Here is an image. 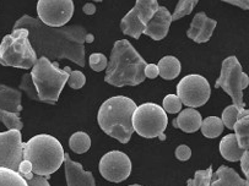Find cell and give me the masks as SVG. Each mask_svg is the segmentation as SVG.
I'll use <instances>...</instances> for the list:
<instances>
[{"label": "cell", "mask_w": 249, "mask_h": 186, "mask_svg": "<svg viewBox=\"0 0 249 186\" xmlns=\"http://www.w3.org/2000/svg\"><path fill=\"white\" fill-rule=\"evenodd\" d=\"M71 71L69 67H65L63 70L59 69L57 63H52L46 56L37 59L36 64L32 68L31 76L38 93L39 102L57 104Z\"/></svg>", "instance_id": "cell-5"}, {"label": "cell", "mask_w": 249, "mask_h": 186, "mask_svg": "<svg viewBox=\"0 0 249 186\" xmlns=\"http://www.w3.org/2000/svg\"><path fill=\"white\" fill-rule=\"evenodd\" d=\"M64 167L68 186H96L93 174L85 170L80 163L72 161L68 153H65Z\"/></svg>", "instance_id": "cell-15"}, {"label": "cell", "mask_w": 249, "mask_h": 186, "mask_svg": "<svg viewBox=\"0 0 249 186\" xmlns=\"http://www.w3.org/2000/svg\"><path fill=\"white\" fill-rule=\"evenodd\" d=\"M26 28L30 42L37 55L49 60L69 59L79 67H85V43H92L95 37L82 26L49 27L39 18L23 15L14 25V30Z\"/></svg>", "instance_id": "cell-1"}, {"label": "cell", "mask_w": 249, "mask_h": 186, "mask_svg": "<svg viewBox=\"0 0 249 186\" xmlns=\"http://www.w3.org/2000/svg\"><path fill=\"white\" fill-rule=\"evenodd\" d=\"M26 180L27 185L29 186H51L49 184L48 178L41 175H36L34 171L29 174H25V175H21Z\"/></svg>", "instance_id": "cell-33"}, {"label": "cell", "mask_w": 249, "mask_h": 186, "mask_svg": "<svg viewBox=\"0 0 249 186\" xmlns=\"http://www.w3.org/2000/svg\"><path fill=\"white\" fill-rule=\"evenodd\" d=\"M239 162H241V169L243 170L244 175H246L247 178V181L249 183V150L244 151Z\"/></svg>", "instance_id": "cell-36"}, {"label": "cell", "mask_w": 249, "mask_h": 186, "mask_svg": "<svg viewBox=\"0 0 249 186\" xmlns=\"http://www.w3.org/2000/svg\"><path fill=\"white\" fill-rule=\"evenodd\" d=\"M182 101L179 100L177 95H167L163 98V102H162V108L164 109L166 113H170V114H177L182 110Z\"/></svg>", "instance_id": "cell-30"}, {"label": "cell", "mask_w": 249, "mask_h": 186, "mask_svg": "<svg viewBox=\"0 0 249 186\" xmlns=\"http://www.w3.org/2000/svg\"><path fill=\"white\" fill-rule=\"evenodd\" d=\"M21 100L22 95L18 89L0 84V113L11 112L18 115L23 109Z\"/></svg>", "instance_id": "cell-17"}, {"label": "cell", "mask_w": 249, "mask_h": 186, "mask_svg": "<svg viewBox=\"0 0 249 186\" xmlns=\"http://www.w3.org/2000/svg\"><path fill=\"white\" fill-rule=\"evenodd\" d=\"M172 21V14L163 6H160L146 25L142 34L151 37L155 41H161L168 34Z\"/></svg>", "instance_id": "cell-14"}, {"label": "cell", "mask_w": 249, "mask_h": 186, "mask_svg": "<svg viewBox=\"0 0 249 186\" xmlns=\"http://www.w3.org/2000/svg\"><path fill=\"white\" fill-rule=\"evenodd\" d=\"M100 173L110 183H122L131 173V161L124 152L110 151L100 161Z\"/></svg>", "instance_id": "cell-13"}, {"label": "cell", "mask_w": 249, "mask_h": 186, "mask_svg": "<svg viewBox=\"0 0 249 186\" xmlns=\"http://www.w3.org/2000/svg\"><path fill=\"white\" fill-rule=\"evenodd\" d=\"M167 124V113L155 103H144L136 107L133 114L134 131L145 138L160 137L162 141L166 140L164 130Z\"/></svg>", "instance_id": "cell-7"}, {"label": "cell", "mask_w": 249, "mask_h": 186, "mask_svg": "<svg viewBox=\"0 0 249 186\" xmlns=\"http://www.w3.org/2000/svg\"><path fill=\"white\" fill-rule=\"evenodd\" d=\"M20 89L23 91L27 95V97L31 98V100L37 101L39 102L38 100V93H37L36 86H35L34 81H32V76L31 74H25L21 79V84H20Z\"/></svg>", "instance_id": "cell-31"}, {"label": "cell", "mask_w": 249, "mask_h": 186, "mask_svg": "<svg viewBox=\"0 0 249 186\" xmlns=\"http://www.w3.org/2000/svg\"><path fill=\"white\" fill-rule=\"evenodd\" d=\"M31 171H32V164L30 163L29 161H25V159H23V161L21 162L20 167H18V173L20 174V175H25V174L31 173Z\"/></svg>", "instance_id": "cell-39"}, {"label": "cell", "mask_w": 249, "mask_h": 186, "mask_svg": "<svg viewBox=\"0 0 249 186\" xmlns=\"http://www.w3.org/2000/svg\"><path fill=\"white\" fill-rule=\"evenodd\" d=\"M0 186H29L25 179L15 170L0 168Z\"/></svg>", "instance_id": "cell-26"}, {"label": "cell", "mask_w": 249, "mask_h": 186, "mask_svg": "<svg viewBox=\"0 0 249 186\" xmlns=\"http://www.w3.org/2000/svg\"><path fill=\"white\" fill-rule=\"evenodd\" d=\"M129 186H142V185H136L135 184V185H129Z\"/></svg>", "instance_id": "cell-42"}, {"label": "cell", "mask_w": 249, "mask_h": 186, "mask_svg": "<svg viewBox=\"0 0 249 186\" xmlns=\"http://www.w3.org/2000/svg\"><path fill=\"white\" fill-rule=\"evenodd\" d=\"M224 121L221 118L208 117L203 120L200 126L201 134L208 138H216L224 131Z\"/></svg>", "instance_id": "cell-22"}, {"label": "cell", "mask_w": 249, "mask_h": 186, "mask_svg": "<svg viewBox=\"0 0 249 186\" xmlns=\"http://www.w3.org/2000/svg\"><path fill=\"white\" fill-rule=\"evenodd\" d=\"M26 28L14 30L0 43V64L3 67L31 69L37 61V54L30 42Z\"/></svg>", "instance_id": "cell-6"}, {"label": "cell", "mask_w": 249, "mask_h": 186, "mask_svg": "<svg viewBox=\"0 0 249 186\" xmlns=\"http://www.w3.org/2000/svg\"><path fill=\"white\" fill-rule=\"evenodd\" d=\"M86 84V76L82 74L81 71H71L70 72L69 80H68V85H69L71 88L79 89L81 87H84V85Z\"/></svg>", "instance_id": "cell-34"}, {"label": "cell", "mask_w": 249, "mask_h": 186, "mask_svg": "<svg viewBox=\"0 0 249 186\" xmlns=\"http://www.w3.org/2000/svg\"><path fill=\"white\" fill-rule=\"evenodd\" d=\"M38 18L49 27H63L74 14L72 0H38Z\"/></svg>", "instance_id": "cell-11"}, {"label": "cell", "mask_w": 249, "mask_h": 186, "mask_svg": "<svg viewBox=\"0 0 249 186\" xmlns=\"http://www.w3.org/2000/svg\"><path fill=\"white\" fill-rule=\"evenodd\" d=\"M144 74L147 79H156L157 76H160L159 67L155 64H147L144 69Z\"/></svg>", "instance_id": "cell-37"}, {"label": "cell", "mask_w": 249, "mask_h": 186, "mask_svg": "<svg viewBox=\"0 0 249 186\" xmlns=\"http://www.w3.org/2000/svg\"><path fill=\"white\" fill-rule=\"evenodd\" d=\"M213 168L209 167L206 170H196L194 179L188 180V186H210L213 179Z\"/></svg>", "instance_id": "cell-29"}, {"label": "cell", "mask_w": 249, "mask_h": 186, "mask_svg": "<svg viewBox=\"0 0 249 186\" xmlns=\"http://www.w3.org/2000/svg\"><path fill=\"white\" fill-rule=\"evenodd\" d=\"M249 115V109H243L238 110L233 104L229 105L224 109V113H222V121H224V125L226 126L230 130H233V126L237 121H238L241 118L247 117Z\"/></svg>", "instance_id": "cell-25"}, {"label": "cell", "mask_w": 249, "mask_h": 186, "mask_svg": "<svg viewBox=\"0 0 249 186\" xmlns=\"http://www.w3.org/2000/svg\"><path fill=\"white\" fill-rule=\"evenodd\" d=\"M249 85L248 75L244 74L236 56H229L222 61L220 77L216 80V88H222L232 98L238 110L244 109L243 89Z\"/></svg>", "instance_id": "cell-8"}, {"label": "cell", "mask_w": 249, "mask_h": 186, "mask_svg": "<svg viewBox=\"0 0 249 186\" xmlns=\"http://www.w3.org/2000/svg\"><path fill=\"white\" fill-rule=\"evenodd\" d=\"M82 11L86 14V15H93L96 13V6L93 4H86L82 8Z\"/></svg>", "instance_id": "cell-40"}, {"label": "cell", "mask_w": 249, "mask_h": 186, "mask_svg": "<svg viewBox=\"0 0 249 186\" xmlns=\"http://www.w3.org/2000/svg\"><path fill=\"white\" fill-rule=\"evenodd\" d=\"M244 151L239 147L234 134L225 136L220 142V153L229 162H238Z\"/></svg>", "instance_id": "cell-20"}, {"label": "cell", "mask_w": 249, "mask_h": 186, "mask_svg": "<svg viewBox=\"0 0 249 186\" xmlns=\"http://www.w3.org/2000/svg\"><path fill=\"white\" fill-rule=\"evenodd\" d=\"M65 152L59 141L51 135H37L23 145V159L32 164L36 175L49 178L64 163Z\"/></svg>", "instance_id": "cell-4"}, {"label": "cell", "mask_w": 249, "mask_h": 186, "mask_svg": "<svg viewBox=\"0 0 249 186\" xmlns=\"http://www.w3.org/2000/svg\"><path fill=\"white\" fill-rule=\"evenodd\" d=\"M211 95L208 80L198 74L184 76L177 86V96L184 105L189 108L203 107Z\"/></svg>", "instance_id": "cell-10"}, {"label": "cell", "mask_w": 249, "mask_h": 186, "mask_svg": "<svg viewBox=\"0 0 249 186\" xmlns=\"http://www.w3.org/2000/svg\"><path fill=\"white\" fill-rule=\"evenodd\" d=\"M93 1H96V3H101L102 0H93Z\"/></svg>", "instance_id": "cell-41"}, {"label": "cell", "mask_w": 249, "mask_h": 186, "mask_svg": "<svg viewBox=\"0 0 249 186\" xmlns=\"http://www.w3.org/2000/svg\"><path fill=\"white\" fill-rule=\"evenodd\" d=\"M89 63H90V67L93 71H103V70L107 68L108 61L107 58H106L105 54L102 53H93L90 55V59H89Z\"/></svg>", "instance_id": "cell-32"}, {"label": "cell", "mask_w": 249, "mask_h": 186, "mask_svg": "<svg viewBox=\"0 0 249 186\" xmlns=\"http://www.w3.org/2000/svg\"><path fill=\"white\" fill-rule=\"evenodd\" d=\"M233 130L239 147L243 151L249 150V115L241 118L234 124Z\"/></svg>", "instance_id": "cell-23"}, {"label": "cell", "mask_w": 249, "mask_h": 186, "mask_svg": "<svg viewBox=\"0 0 249 186\" xmlns=\"http://www.w3.org/2000/svg\"><path fill=\"white\" fill-rule=\"evenodd\" d=\"M0 121L3 122L8 130H22L23 122L18 114L11 112H1L0 113Z\"/></svg>", "instance_id": "cell-27"}, {"label": "cell", "mask_w": 249, "mask_h": 186, "mask_svg": "<svg viewBox=\"0 0 249 186\" xmlns=\"http://www.w3.org/2000/svg\"><path fill=\"white\" fill-rule=\"evenodd\" d=\"M210 186H249V183L243 180L234 169L221 166L215 174H213Z\"/></svg>", "instance_id": "cell-19"}, {"label": "cell", "mask_w": 249, "mask_h": 186, "mask_svg": "<svg viewBox=\"0 0 249 186\" xmlns=\"http://www.w3.org/2000/svg\"><path fill=\"white\" fill-rule=\"evenodd\" d=\"M136 104L124 96L110 97L102 103L98 110V125L103 133L122 143H128L134 133L133 114Z\"/></svg>", "instance_id": "cell-3"}, {"label": "cell", "mask_w": 249, "mask_h": 186, "mask_svg": "<svg viewBox=\"0 0 249 186\" xmlns=\"http://www.w3.org/2000/svg\"><path fill=\"white\" fill-rule=\"evenodd\" d=\"M203 122L201 114L196 110V108H188V109L182 110L178 114L177 119L173 120V126L180 129L187 134H193L198 131Z\"/></svg>", "instance_id": "cell-18"}, {"label": "cell", "mask_w": 249, "mask_h": 186, "mask_svg": "<svg viewBox=\"0 0 249 186\" xmlns=\"http://www.w3.org/2000/svg\"><path fill=\"white\" fill-rule=\"evenodd\" d=\"M192 157V150L187 145L178 146L176 150V158L180 162H185Z\"/></svg>", "instance_id": "cell-35"}, {"label": "cell", "mask_w": 249, "mask_h": 186, "mask_svg": "<svg viewBox=\"0 0 249 186\" xmlns=\"http://www.w3.org/2000/svg\"><path fill=\"white\" fill-rule=\"evenodd\" d=\"M159 8L157 0H136L135 6L122 18V32L126 36L139 39Z\"/></svg>", "instance_id": "cell-9"}, {"label": "cell", "mask_w": 249, "mask_h": 186, "mask_svg": "<svg viewBox=\"0 0 249 186\" xmlns=\"http://www.w3.org/2000/svg\"><path fill=\"white\" fill-rule=\"evenodd\" d=\"M69 147L76 154L86 153L91 147L90 136L84 131H77V133L72 134L69 140Z\"/></svg>", "instance_id": "cell-24"}, {"label": "cell", "mask_w": 249, "mask_h": 186, "mask_svg": "<svg viewBox=\"0 0 249 186\" xmlns=\"http://www.w3.org/2000/svg\"><path fill=\"white\" fill-rule=\"evenodd\" d=\"M23 145L20 130L0 133V168L18 171L23 161Z\"/></svg>", "instance_id": "cell-12"}, {"label": "cell", "mask_w": 249, "mask_h": 186, "mask_svg": "<svg viewBox=\"0 0 249 186\" xmlns=\"http://www.w3.org/2000/svg\"><path fill=\"white\" fill-rule=\"evenodd\" d=\"M159 71L160 76L164 80H173L176 77L179 76L180 70H182V67H180V61L178 60L175 56H164L161 60L159 61Z\"/></svg>", "instance_id": "cell-21"}, {"label": "cell", "mask_w": 249, "mask_h": 186, "mask_svg": "<svg viewBox=\"0 0 249 186\" xmlns=\"http://www.w3.org/2000/svg\"><path fill=\"white\" fill-rule=\"evenodd\" d=\"M146 65V61L130 42L126 39L117 41L110 53L105 81L116 87L138 86L145 80Z\"/></svg>", "instance_id": "cell-2"}, {"label": "cell", "mask_w": 249, "mask_h": 186, "mask_svg": "<svg viewBox=\"0 0 249 186\" xmlns=\"http://www.w3.org/2000/svg\"><path fill=\"white\" fill-rule=\"evenodd\" d=\"M222 1L231 4V5L238 6L243 10H249V0H222Z\"/></svg>", "instance_id": "cell-38"}, {"label": "cell", "mask_w": 249, "mask_h": 186, "mask_svg": "<svg viewBox=\"0 0 249 186\" xmlns=\"http://www.w3.org/2000/svg\"><path fill=\"white\" fill-rule=\"evenodd\" d=\"M199 0H179L176 6L175 13L172 14L173 21H177L179 18L184 17V16L189 15L193 11V9L196 8Z\"/></svg>", "instance_id": "cell-28"}, {"label": "cell", "mask_w": 249, "mask_h": 186, "mask_svg": "<svg viewBox=\"0 0 249 186\" xmlns=\"http://www.w3.org/2000/svg\"><path fill=\"white\" fill-rule=\"evenodd\" d=\"M216 25V20L209 18L205 13H198L193 18L190 28L187 31V36L196 43H205L213 36Z\"/></svg>", "instance_id": "cell-16"}]
</instances>
